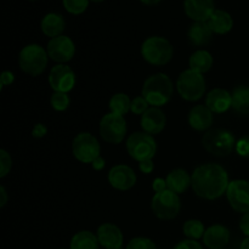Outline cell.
Listing matches in <instances>:
<instances>
[{
    "instance_id": "cell-1",
    "label": "cell",
    "mask_w": 249,
    "mask_h": 249,
    "mask_svg": "<svg viewBox=\"0 0 249 249\" xmlns=\"http://www.w3.org/2000/svg\"><path fill=\"white\" fill-rule=\"evenodd\" d=\"M229 184L228 172L215 163L199 165L191 175V187L195 194L208 201H213L226 194Z\"/></svg>"
},
{
    "instance_id": "cell-2",
    "label": "cell",
    "mask_w": 249,
    "mask_h": 249,
    "mask_svg": "<svg viewBox=\"0 0 249 249\" xmlns=\"http://www.w3.org/2000/svg\"><path fill=\"white\" fill-rule=\"evenodd\" d=\"M174 92L172 79L164 73H156L148 77L142 85V96L153 107H160L170 101Z\"/></svg>"
},
{
    "instance_id": "cell-3",
    "label": "cell",
    "mask_w": 249,
    "mask_h": 249,
    "mask_svg": "<svg viewBox=\"0 0 249 249\" xmlns=\"http://www.w3.org/2000/svg\"><path fill=\"white\" fill-rule=\"evenodd\" d=\"M202 146L211 155L225 157L236 148V139L235 135L226 129H209L202 138Z\"/></svg>"
},
{
    "instance_id": "cell-4",
    "label": "cell",
    "mask_w": 249,
    "mask_h": 249,
    "mask_svg": "<svg viewBox=\"0 0 249 249\" xmlns=\"http://www.w3.org/2000/svg\"><path fill=\"white\" fill-rule=\"evenodd\" d=\"M173 46L163 36H150L141 45V56L146 62L153 66H164L173 58Z\"/></svg>"
},
{
    "instance_id": "cell-5",
    "label": "cell",
    "mask_w": 249,
    "mask_h": 249,
    "mask_svg": "<svg viewBox=\"0 0 249 249\" xmlns=\"http://www.w3.org/2000/svg\"><path fill=\"white\" fill-rule=\"evenodd\" d=\"M48 51L38 44H29L21 50L18 63L21 70L31 77H38L48 66Z\"/></svg>"
},
{
    "instance_id": "cell-6",
    "label": "cell",
    "mask_w": 249,
    "mask_h": 249,
    "mask_svg": "<svg viewBox=\"0 0 249 249\" xmlns=\"http://www.w3.org/2000/svg\"><path fill=\"white\" fill-rule=\"evenodd\" d=\"M177 90L180 96L186 101H197L202 99L206 92V80L203 74L191 68L185 70L178 77Z\"/></svg>"
},
{
    "instance_id": "cell-7",
    "label": "cell",
    "mask_w": 249,
    "mask_h": 249,
    "mask_svg": "<svg viewBox=\"0 0 249 249\" xmlns=\"http://www.w3.org/2000/svg\"><path fill=\"white\" fill-rule=\"evenodd\" d=\"M126 151L133 160L139 163L153 160L157 152V142L151 134L136 131L126 139Z\"/></svg>"
},
{
    "instance_id": "cell-8",
    "label": "cell",
    "mask_w": 249,
    "mask_h": 249,
    "mask_svg": "<svg viewBox=\"0 0 249 249\" xmlns=\"http://www.w3.org/2000/svg\"><path fill=\"white\" fill-rule=\"evenodd\" d=\"M151 208L153 214L160 220H172L179 215L181 201L178 194L167 189L155 194L151 202Z\"/></svg>"
},
{
    "instance_id": "cell-9",
    "label": "cell",
    "mask_w": 249,
    "mask_h": 249,
    "mask_svg": "<svg viewBox=\"0 0 249 249\" xmlns=\"http://www.w3.org/2000/svg\"><path fill=\"white\" fill-rule=\"evenodd\" d=\"M99 130L100 135L106 142L117 145L125 139L128 126H126V121L123 116L107 113L100 121Z\"/></svg>"
},
{
    "instance_id": "cell-10",
    "label": "cell",
    "mask_w": 249,
    "mask_h": 249,
    "mask_svg": "<svg viewBox=\"0 0 249 249\" xmlns=\"http://www.w3.org/2000/svg\"><path fill=\"white\" fill-rule=\"evenodd\" d=\"M72 152L75 160L82 163H92L97 157H100L101 147L92 134L80 133L73 139Z\"/></svg>"
},
{
    "instance_id": "cell-11",
    "label": "cell",
    "mask_w": 249,
    "mask_h": 249,
    "mask_svg": "<svg viewBox=\"0 0 249 249\" xmlns=\"http://www.w3.org/2000/svg\"><path fill=\"white\" fill-rule=\"evenodd\" d=\"M226 197L231 208L238 213H249V181L237 179L230 181Z\"/></svg>"
},
{
    "instance_id": "cell-12",
    "label": "cell",
    "mask_w": 249,
    "mask_h": 249,
    "mask_svg": "<svg viewBox=\"0 0 249 249\" xmlns=\"http://www.w3.org/2000/svg\"><path fill=\"white\" fill-rule=\"evenodd\" d=\"M49 84L55 92H66L74 88L75 74L70 66L65 63H58L53 66L49 74Z\"/></svg>"
},
{
    "instance_id": "cell-13",
    "label": "cell",
    "mask_w": 249,
    "mask_h": 249,
    "mask_svg": "<svg viewBox=\"0 0 249 249\" xmlns=\"http://www.w3.org/2000/svg\"><path fill=\"white\" fill-rule=\"evenodd\" d=\"M49 57L57 63H66L74 57L75 45L67 36H60L49 40L46 46Z\"/></svg>"
},
{
    "instance_id": "cell-14",
    "label": "cell",
    "mask_w": 249,
    "mask_h": 249,
    "mask_svg": "<svg viewBox=\"0 0 249 249\" xmlns=\"http://www.w3.org/2000/svg\"><path fill=\"white\" fill-rule=\"evenodd\" d=\"M108 182L113 189L119 190V191H126L135 186L136 174L128 165H114L108 172Z\"/></svg>"
},
{
    "instance_id": "cell-15",
    "label": "cell",
    "mask_w": 249,
    "mask_h": 249,
    "mask_svg": "<svg viewBox=\"0 0 249 249\" xmlns=\"http://www.w3.org/2000/svg\"><path fill=\"white\" fill-rule=\"evenodd\" d=\"M185 14L195 22H207L215 11L214 0H185Z\"/></svg>"
},
{
    "instance_id": "cell-16",
    "label": "cell",
    "mask_w": 249,
    "mask_h": 249,
    "mask_svg": "<svg viewBox=\"0 0 249 249\" xmlns=\"http://www.w3.org/2000/svg\"><path fill=\"white\" fill-rule=\"evenodd\" d=\"M141 128L145 133L156 135L164 130L167 125V117L160 107H150L141 116Z\"/></svg>"
},
{
    "instance_id": "cell-17",
    "label": "cell",
    "mask_w": 249,
    "mask_h": 249,
    "mask_svg": "<svg viewBox=\"0 0 249 249\" xmlns=\"http://www.w3.org/2000/svg\"><path fill=\"white\" fill-rule=\"evenodd\" d=\"M97 240L105 249H121L123 246V233L121 229L111 223H105L97 229Z\"/></svg>"
},
{
    "instance_id": "cell-18",
    "label": "cell",
    "mask_w": 249,
    "mask_h": 249,
    "mask_svg": "<svg viewBox=\"0 0 249 249\" xmlns=\"http://www.w3.org/2000/svg\"><path fill=\"white\" fill-rule=\"evenodd\" d=\"M213 112L206 105L194 106L189 112V124L197 131H206L213 125Z\"/></svg>"
},
{
    "instance_id": "cell-19",
    "label": "cell",
    "mask_w": 249,
    "mask_h": 249,
    "mask_svg": "<svg viewBox=\"0 0 249 249\" xmlns=\"http://www.w3.org/2000/svg\"><path fill=\"white\" fill-rule=\"evenodd\" d=\"M203 243L209 249H224L230 241V230L226 226L215 224L206 229Z\"/></svg>"
},
{
    "instance_id": "cell-20",
    "label": "cell",
    "mask_w": 249,
    "mask_h": 249,
    "mask_svg": "<svg viewBox=\"0 0 249 249\" xmlns=\"http://www.w3.org/2000/svg\"><path fill=\"white\" fill-rule=\"evenodd\" d=\"M206 106L213 113H224L232 107V96L228 90L216 88L209 91L206 97Z\"/></svg>"
},
{
    "instance_id": "cell-21",
    "label": "cell",
    "mask_w": 249,
    "mask_h": 249,
    "mask_svg": "<svg viewBox=\"0 0 249 249\" xmlns=\"http://www.w3.org/2000/svg\"><path fill=\"white\" fill-rule=\"evenodd\" d=\"M65 27V18L62 15L56 14V12H49L41 19V31L46 36H50L51 39L62 36Z\"/></svg>"
},
{
    "instance_id": "cell-22",
    "label": "cell",
    "mask_w": 249,
    "mask_h": 249,
    "mask_svg": "<svg viewBox=\"0 0 249 249\" xmlns=\"http://www.w3.org/2000/svg\"><path fill=\"white\" fill-rule=\"evenodd\" d=\"M213 31L209 27L208 22H194L190 26L187 36L192 45L195 46H203L211 41Z\"/></svg>"
},
{
    "instance_id": "cell-23",
    "label": "cell",
    "mask_w": 249,
    "mask_h": 249,
    "mask_svg": "<svg viewBox=\"0 0 249 249\" xmlns=\"http://www.w3.org/2000/svg\"><path fill=\"white\" fill-rule=\"evenodd\" d=\"M168 189L172 190L175 194H184L190 186H191V177L185 169L178 168L173 169L165 178Z\"/></svg>"
},
{
    "instance_id": "cell-24",
    "label": "cell",
    "mask_w": 249,
    "mask_h": 249,
    "mask_svg": "<svg viewBox=\"0 0 249 249\" xmlns=\"http://www.w3.org/2000/svg\"><path fill=\"white\" fill-rule=\"evenodd\" d=\"M209 27L216 34H226L232 29L233 19L228 11L215 9L208 21Z\"/></svg>"
},
{
    "instance_id": "cell-25",
    "label": "cell",
    "mask_w": 249,
    "mask_h": 249,
    "mask_svg": "<svg viewBox=\"0 0 249 249\" xmlns=\"http://www.w3.org/2000/svg\"><path fill=\"white\" fill-rule=\"evenodd\" d=\"M232 96V108L242 116L249 114V87L238 85L231 92Z\"/></svg>"
},
{
    "instance_id": "cell-26",
    "label": "cell",
    "mask_w": 249,
    "mask_h": 249,
    "mask_svg": "<svg viewBox=\"0 0 249 249\" xmlns=\"http://www.w3.org/2000/svg\"><path fill=\"white\" fill-rule=\"evenodd\" d=\"M189 65L191 70L203 74L213 66V56L207 50H197L190 56Z\"/></svg>"
},
{
    "instance_id": "cell-27",
    "label": "cell",
    "mask_w": 249,
    "mask_h": 249,
    "mask_svg": "<svg viewBox=\"0 0 249 249\" xmlns=\"http://www.w3.org/2000/svg\"><path fill=\"white\" fill-rule=\"evenodd\" d=\"M71 249H100L97 236L87 230L79 231L71 240Z\"/></svg>"
},
{
    "instance_id": "cell-28",
    "label": "cell",
    "mask_w": 249,
    "mask_h": 249,
    "mask_svg": "<svg viewBox=\"0 0 249 249\" xmlns=\"http://www.w3.org/2000/svg\"><path fill=\"white\" fill-rule=\"evenodd\" d=\"M108 106L109 109H111V113L124 116V114H126L130 111L131 101L128 95L123 94V92H118V94H114L111 97Z\"/></svg>"
},
{
    "instance_id": "cell-29",
    "label": "cell",
    "mask_w": 249,
    "mask_h": 249,
    "mask_svg": "<svg viewBox=\"0 0 249 249\" xmlns=\"http://www.w3.org/2000/svg\"><path fill=\"white\" fill-rule=\"evenodd\" d=\"M182 231H184V235L186 236L189 240H199V238H203L204 232H206V229H204L203 223L201 220H197V219H190L182 226Z\"/></svg>"
},
{
    "instance_id": "cell-30",
    "label": "cell",
    "mask_w": 249,
    "mask_h": 249,
    "mask_svg": "<svg viewBox=\"0 0 249 249\" xmlns=\"http://www.w3.org/2000/svg\"><path fill=\"white\" fill-rule=\"evenodd\" d=\"M50 104L53 108L57 112L66 111L71 104L70 96L66 92H53L50 99Z\"/></svg>"
},
{
    "instance_id": "cell-31",
    "label": "cell",
    "mask_w": 249,
    "mask_h": 249,
    "mask_svg": "<svg viewBox=\"0 0 249 249\" xmlns=\"http://www.w3.org/2000/svg\"><path fill=\"white\" fill-rule=\"evenodd\" d=\"M63 6L70 14L80 15L89 6V0H62Z\"/></svg>"
},
{
    "instance_id": "cell-32",
    "label": "cell",
    "mask_w": 249,
    "mask_h": 249,
    "mask_svg": "<svg viewBox=\"0 0 249 249\" xmlns=\"http://www.w3.org/2000/svg\"><path fill=\"white\" fill-rule=\"evenodd\" d=\"M126 249H157L155 242L147 237H135L130 240Z\"/></svg>"
},
{
    "instance_id": "cell-33",
    "label": "cell",
    "mask_w": 249,
    "mask_h": 249,
    "mask_svg": "<svg viewBox=\"0 0 249 249\" xmlns=\"http://www.w3.org/2000/svg\"><path fill=\"white\" fill-rule=\"evenodd\" d=\"M12 167V160L6 150H0V178H5Z\"/></svg>"
},
{
    "instance_id": "cell-34",
    "label": "cell",
    "mask_w": 249,
    "mask_h": 249,
    "mask_svg": "<svg viewBox=\"0 0 249 249\" xmlns=\"http://www.w3.org/2000/svg\"><path fill=\"white\" fill-rule=\"evenodd\" d=\"M147 100L143 96H138L134 100H131V106L130 111L133 112L134 114H138V116H142L146 111H147L150 107H148Z\"/></svg>"
},
{
    "instance_id": "cell-35",
    "label": "cell",
    "mask_w": 249,
    "mask_h": 249,
    "mask_svg": "<svg viewBox=\"0 0 249 249\" xmlns=\"http://www.w3.org/2000/svg\"><path fill=\"white\" fill-rule=\"evenodd\" d=\"M236 152L243 158H249V134L243 135L236 141Z\"/></svg>"
},
{
    "instance_id": "cell-36",
    "label": "cell",
    "mask_w": 249,
    "mask_h": 249,
    "mask_svg": "<svg viewBox=\"0 0 249 249\" xmlns=\"http://www.w3.org/2000/svg\"><path fill=\"white\" fill-rule=\"evenodd\" d=\"M173 249H203L202 245L195 240H184L178 243Z\"/></svg>"
},
{
    "instance_id": "cell-37",
    "label": "cell",
    "mask_w": 249,
    "mask_h": 249,
    "mask_svg": "<svg viewBox=\"0 0 249 249\" xmlns=\"http://www.w3.org/2000/svg\"><path fill=\"white\" fill-rule=\"evenodd\" d=\"M15 80L14 73L10 72V71H4L1 73V77H0V83H1V89L7 85H11Z\"/></svg>"
},
{
    "instance_id": "cell-38",
    "label": "cell",
    "mask_w": 249,
    "mask_h": 249,
    "mask_svg": "<svg viewBox=\"0 0 249 249\" xmlns=\"http://www.w3.org/2000/svg\"><path fill=\"white\" fill-rule=\"evenodd\" d=\"M46 133H48V128H46L44 124L38 123L34 125L33 131H32V135H33V138L36 139H40V138H44V136L46 135Z\"/></svg>"
},
{
    "instance_id": "cell-39",
    "label": "cell",
    "mask_w": 249,
    "mask_h": 249,
    "mask_svg": "<svg viewBox=\"0 0 249 249\" xmlns=\"http://www.w3.org/2000/svg\"><path fill=\"white\" fill-rule=\"evenodd\" d=\"M152 189L156 194H157V192L164 191V190L168 189L167 181H165L164 179H162V178H156L152 182Z\"/></svg>"
},
{
    "instance_id": "cell-40",
    "label": "cell",
    "mask_w": 249,
    "mask_h": 249,
    "mask_svg": "<svg viewBox=\"0 0 249 249\" xmlns=\"http://www.w3.org/2000/svg\"><path fill=\"white\" fill-rule=\"evenodd\" d=\"M139 169L143 173V174H150V173L153 172L155 169V164H153L152 160H143V162L139 163Z\"/></svg>"
},
{
    "instance_id": "cell-41",
    "label": "cell",
    "mask_w": 249,
    "mask_h": 249,
    "mask_svg": "<svg viewBox=\"0 0 249 249\" xmlns=\"http://www.w3.org/2000/svg\"><path fill=\"white\" fill-rule=\"evenodd\" d=\"M240 229L243 232V235H246L247 237H249V213L243 214L242 218H241Z\"/></svg>"
},
{
    "instance_id": "cell-42",
    "label": "cell",
    "mask_w": 249,
    "mask_h": 249,
    "mask_svg": "<svg viewBox=\"0 0 249 249\" xmlns=\"http://www.w3.org/2000/svg\"><path fill=\"white\" fill-rule=\"evenodd\" d=\"M91 165H92V168H94L95 170H97V172H99V170L104 169L105 165H106V162H105L104 158H102L101 156H100V157H97L96 160H95L94 162L91 163Z\"/></svg>"
},
{
    "instance_id": "cell-43",
    "label": "cell",
    "mask_w": 249,
    "mask_h": 249,
    "mask_svg": "<svg viewBox=\"0 0 249 249\" xmlns=\"http://www.w3.org/2000/svg\"><path fill=\"white\" fill-rule=\"evenodd\" d=\"M0 197H1V199H0V207L4 208L5 204L7 203V192L4 186H0Z\"/></svg>"
},
{
    "instance_id": "cell-44",
    "label": "cell",
    "mask_w": 249,
    "mask_h": 249,
    "mask_svg": "<svg viewBox=\"0 0 249 249\" xmlns=\"http://www.w3.org/2000/svg\"><path fill=\"white\" fill-rule=\"evenodd\" d=\"M240 249H249V237H246L245 240L241 242Z\"/></svg>"
},
{
    "instance_id": "cell-45",
    "label": "cell",
    "mask_w": 249,
    "mask_h": 249,
    "mask_svg": "<svg viewBox=\"0 0 249 249\" xmlns=\"http://www.w3.org/2000/svg\"><path fill=\"white\" fill-rule=\"evenodd\" d=\"M140 1L146 5H157L158 2H160L162 0H140Z\"/></svg>"
},
{
    "instance_id": "cell-46",
    "label": "cell",
    "mask_w": 249,
    "mask_h": 249,
    "mask_svg": "<svg viewBox=\"0 0 249 249\" xmlns=\"http://www.w3.org/2000/svg\"><path fill=\"white\" fill-rule=\"evenodd\" d=\"M90 1H94V2H101V1H104V0H90Z\"/></svg>"
},
{
    "instance_id": "cell-47",
    "label": "cell",
    "mask_w": 249,
    "mask_h": 249,
    "mask_svg": "<svg viewBox=\"0 0 249 249\" xmlns=\"http://www.w3.org/2000/svg\"><path fill=\"white\" fill-rule=\"evenodd\" d=\"M31 1H34V0H31Z\"/></svg>"
},
{
    "instance_id": "cell-48",
    "label": "cell",
    "mask_w": 249,
    "mask_h": 249,
    "mask_svg": "<svg viewBox=\"0 0 249 249\" xmlns=\"http://www.w3.org/2000/svg\"><path fill=\"white\" fill-rule=\"evenodd\" d=\"M61 249H63V248H61Z\"/></svg>"
}]
</instances>
